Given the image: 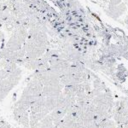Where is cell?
Masks as SVG:
<instances>
[{"instance_id": "7", "label": "cell", "mask_w": 128, "mask_h": 128, "mask_svg": "<svg viewBox=\"0 0 128 128\" xmlns=\"http://www.w3.org/2000/svg\"><path fill=\"white\" fill-rule=\"evenodd\" d=\"M0 128H12V126L10 125V123H7V124H5V125L0 126Z\"/></svg>"}, {"instance_id": "4", "label": "cell", "mask_w": 128, "mask_h": 128, "mask_svg": "<svg viewBox=\"0 0 128 128\" xmlns=\"http://www.w3.org/2000/svg\"><path fill=\"white\" fill-rule=\"evenodd\" d=\"M9 75H10V73L8 71H6L5 69H4V68L0 69V81L3 80L7 79V78L9 77Z\"/></svg>"}, {"instance_id": "9", "label": "cell", "mask_w": 128, "mask_h": 128, "mask_svg": "<svg viewBox=\"0 0 128 128\" xmlns=\"http://www.w3.org/2000/svg\"><path fill=\"white\" fill-rule=\"evenodd\" d=\"M124 22H125L126 25H128V15L126 16V17L125 18V20H124Z\"/></svg>"}, {"instance_id": "11", "label": "cell", "mask_w": 128, "mask_h": 128, "mask_svg": "<svg viewBox=\"0 0 128 128\" xmlns=\"http://www.w3.org/2000/svg\"><path fill=\"white\" fill-rule=\"evenodd\" d=\"M126 28H127V29H128V25H126Z\"/></svg>"}, {"instance_id": "10", "label": "cell", "mask_w": 128, "mask_h": 128, "mask_svg": "<svg viewBox=\"0 0 128 128\" xmlns=\"http://www.w3.org/2000/svg\"><path fill=\"white\" fill-rule=\"evenodd\" d=\"M102 1H104V3H107V2H108V1H109V0H102Z\"/></svg>"}, {"instance_id": "2", "label": "cell", "mask_w": 128, "mask_h": 128, "mask_svg": "<svg viewBox=\"0 0 128 128\" xmlns=\"http://www.w3.org/2000/svg\"><path fill=\"white\" fill-rule=\"evenodd\" d=\"M18 125H20L23 128H29L30 127V120H29V114L28 111H25L20 116L19 120L16 122Z\"/></svg>"}, {"instance_id": "3", "label": "cell", "mask_w": 128, "mask_h": 128, "mask_svg": "<svg viewBox=\"0 0 128 128\" xmlns=\"http://www.w3.org/2000/svg\"><path fill=\"white\" fill-rule=\"evenodd\" d=\"M44 107L50 112H51L56 108V100L52 98H45Z\"/></svg>"}, {"instance_id": "6", "label": "cell", "mask_w": 128, "mask_h": 128, "mask_svg": "<svg viewBox=\"0 0 128 128\" xmlns=\"http://www.w3.org/2000/svg\"><path fill=\"white\" fill-rule=\"evenodd\" d=\"M8 122L5 120L4 118H3V117L0 116V126H3V125H5V124H7Z\"/></svg>"}, {"instance_id": "1", "label": "cell", "mask_w": 128, "mask_h": 128, "mask_svg": "<svg viewBox=\"0 0 128 128\" xmlns=\"http://www.w3.org/2000/svg\"><path fill=\"white\" fill-rule=\"evenodd\" d=\"M126 5L125 4L121 3L120 4L117 5V6H114V7H112V8H108V10H106V13L112 17L113 19L116 20L118 19L119 17H120L126 11Z\"/></svg>"}, {"instance_id": "5", "label": "cell", "mask_w": 128, "mask_h": 128, "mask_svg": "<svg viewBox=\"0 0 128 128\" xmlns=\"http://www.w3.org/2000/svg\"><path fill=\"white\" fill-rule=\"evenodd\" d=\"M122 3V0H109L108 1V8H112L117 6Z\"/></svg>"}, {"instance_id": "8", "label": "cell", "mask_w": 128, "mask_h": 128, "mask_svg": "<svg viewBox=\"0 0 128 128\" xmlns=\"http://www.w3.org/2000/svg\"><path fill=\"white\" fill-rule=\"evenodd\" d=\"M16 96H17V94H16V92H15V93L13 94V96H12V99H11V101H12V102H16Z\"/></svg>"}]
</instances>
